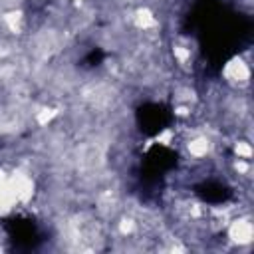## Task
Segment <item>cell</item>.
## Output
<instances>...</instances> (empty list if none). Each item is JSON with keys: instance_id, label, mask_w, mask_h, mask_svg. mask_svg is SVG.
<instances>
[{"instance_id": "2", "label": "cell", "mask_w": 254, "mask_h": 254, "mask_svg": "<svg viewBox=\"0 0 254 254\" xmlns=\"http://www.w3.org/2000/svg\"><path fill=\"white\" fill-rule=\"evenodd\" d=\"M224 75L232 83H246L250 77V67L242 58H232L224 67Z\"/></svg>"}, {"instance_id": "1", "label": "cell", "mask_w": 254, "mask_h": 254, "mask_svg": "<svg viewBox=\"0 0 254 254\" xmlns=\"http://www.w3.org/2000/svg\"><path fill=\"white\" fill-rule=\"evenodd\" d=\"M252 236H254V228H252L250 218L240 216V218H236V220L230 222V226H228V238L234 244H238V246L250 244L252 242Z\"/></svg>"}, {"instance_id": "6", "label": "cell", "mask_w": 254, "mask_h": 254, "mask_svg": "<svg viewBox=\"0 0 254 254\" xmlns=\"http://www.w3.org/2000/svg\"><path fill=\"white\" fill-rule=\"evenodd\" d=\"M234 153L238 155V159H248V161H250V157H252V147H250V143H246V141H238V143L234 145Z\"/></svg>"}, {"instance_id": "4", "label": "cell", "mask_w": 254, "mask_h": 254, "mask_svg": "<svg viewBox=\"0 0 254 254\" xmlns=\"http://www.w3.org/2000/svg\"><path fill=\"white\" fill-rule=\"evenodd\" d=\"M187 149H189V153H190L192 157L200 159V157H206V153L210 151V141H208L204 135H196V137H192V139L189 141Z\"/></svg>"}, {"instance_id": "3", "label": "cell", "mask_w": 254, "mask_h": 254, "mask_svg": "<svg viewBox=\"0 0 254 254\" xmlns=\"http://www.w3.org/2000/svg\"><path fill=\"white\" fill-rule=\"evenodd\" d=\"M133 22H135V26H137L139 30H143V32L157 26V18H155V14H153L149 8H139V10L135 12V16H133Z\"/></svg>"}, {"instance_id": "5", "label": "cell", "mask_w": 254, "mask_h": 254, "mask_svg": "<svg viewBox=\"0 0 254 254\" xmlns=\"http://www.w3.org/2000/svg\"><path fill=\"white\" fill-rule=\"evenodd\" d=\"M2 20H4V24H6L12 32H20V26H22L24 16H22V12H8L6 16H2Z\"/></svg>"}, {"instance_id": "7", "label": "cell", "mask_w": 254, "mask_h": 254, "mask_svg": "<svg viewBox=\"0 0 254 254\" xmlns=\"http://www.w3.org/2000/svg\"><path fill=\"white\" fill-rule=\"evenodd\" d=\"M56 115H58V111H56V109L46 107V109H42V111H38V113H36V121H38L40 125H46V123H50Z\"/></svg>"}]
</instances>
